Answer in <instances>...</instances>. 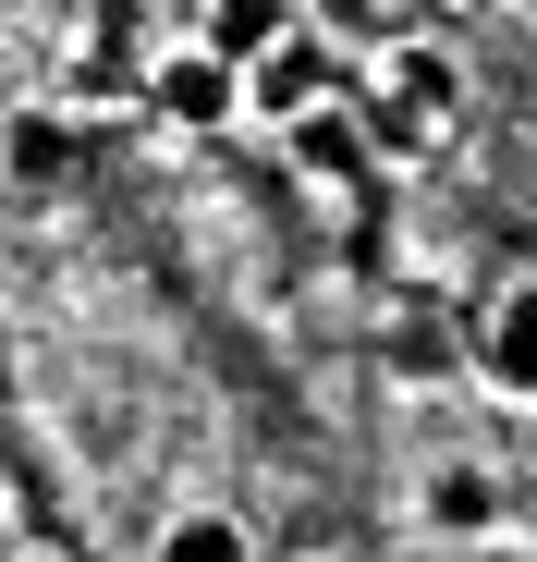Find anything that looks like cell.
Listing matches in <instances>:
<instances>
[{
	"label": "cell",
	"mask_w": 537,
	"mask_h": 562,
	"mask_svg": "<svg viewBox=\"0 0 537 562\" xmlns=\"http://www.w3.org/2000/svg\"><path fill=\"white\" fill-rule=\"evenodd\" d=\"M147 111L184 123V135L244 123V61H232L220 37H171V49H147Z\"/></svg>",
	"instance_id": "6da1fadb"
},
{
	"label": "cell",
	"mask_w": 537,
	"mask_h": 562,
	"mask_svg": "<svg viewBox=\"0 0 537 562\" xmlns=\"http://www.w3.org/2000/svg\"><path fill=\"white\" fill-rule=\"evenodd\" d=\"M0 171H13L25 196L73 183V99H13L0 111Z\"/></svg>",
	"instance_id": "7a4b0ae2"
},
{
	"label": "cell",
	"mask_w": 537,
	"mask_h": 562,
	"mask_svg": "<svg viewBox=\"0 0 537 562\" xmlns=\"http://www.w3.org/2000/svg\"><path fill=\"white\" fill-rule=\"evenodd\" d=\"M306 111H330V61L306 37H268L244 61V123H306Z\"/></svg>",
	"instance_id": "3957f363"
},
{
	"label": "cell",
	"mask_w": 537,
	"mask_h": 562,
	"mask_svg": "<svg viewBox=\"0 0 537 562\" xmlns=\"http://www.w3.org/2000/svg\"><path fill=\"white\" fill-rule=\"evenodd\" d=\"M415 526L427 538H489L501 526V477H489L477 452H439L427 477H415Z\"/></svg>",
	"instance_id": "277c9868"
},
{
	"label": "cell",
	"mask_w": 537,
	"mask_h": 562,
	"mask_svg": "<svg viewBox=\"0 0 537 562\" xmlns=\"http://www.w3.org/2000/svg\"><path fill=\"white\" fill-rule=\"evenodd\" d=\"M477 380L501 404H537V281H501V306L477 330Z\"/></svg>",
	"instance_id": "5b68a950"
},
{
	"label": "cell",
	"mask_w": 537,
	"mask_h": 562,
	"mask_svg": "<svg viewBox=\"0 0 537 562\" xmlns=\"http://www.w3.org/2000/svg\"><path fill=\"white\" fill-rule=\"evenodd\" d=\"M159 562H256V526L220 514V502H184V514L159 526Z\"/></svg>",
	"instance_id": "8992f818"
},
{
	"label": "cell",
	"mask_w": 537,
	"mask_h": 562,
	"mask_svg": "<svg viewBox=\"0 0 537 562\" xmlns=\"http://www.w3.org/2000/svg\"><path fill=\"white\" fill-rule=\"evenodd\" d=\"M391 86H403L415 123H453V61H439V49H391Z\"/></svg>",
	"instance_id": "52a82bcc"
},
{
	"label": "cell",
	"mask_w": 537,
	"mask_h": 562,
	"mask_svg": "<svg viewBox=\"0 0 537 562\" xmlns=\"http://www.w3.org/2000/svg\"><path fill=\"white\" fill-rule=\"evenodd\" d=\"M208 37H220L232 61H256L268 37H294V25H282V0H220V25H208Z\"/></svg>",
	"instance_id": "ba28073f"
},
{
	"label": "cell",
	"mask_w": 537,
	"mask_h": 562,
	"mask_svg": "<svg viewBox=\"0 0 537 562\" xmlns=\"http://www.w3.org/2000/svg\"><path fill=\"white\" fill-rule=\"evenodd\" d=\"M25 562H61V550H25Z\"/></svg>",
	"instance_id": "9c48e42d"
},
{
	"label": "cell",
	"mask_w": 537,
	"mask_h": 562,
	"mask_svg": "<svg viewBox=\"0 0 537 562\" xmlns=\"http://www.w3.org/2000/svg\"><path fill=\"white\" fill-rule=\"evenodd\" d=\"M306 562H342V550H306Z\"/></svg>",
	"instance_id": "30bf717a"
}]
</instances>
